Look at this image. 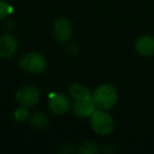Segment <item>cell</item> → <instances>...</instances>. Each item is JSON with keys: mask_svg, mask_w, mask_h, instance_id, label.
I'll use <instances>...</instances> for the list:
<instances>
[{"mask_svg": "<svg viewBox=\"0 0 154 154\" xmlns=\"http://www.w3.org/2000/svg\"><path fill=\"white\" fill-rule=\"evenodd\" d=\"M93 101L97 109L110 110L116 105L118 99L117 91L112 85L105 84L99 86L92 95Z\"/></svg>", "mask_w": 154, "mask_h": 154, "instance_id": "obj_1", "label": "cell"}, {"mask_svg": "<svg viewBox=\"0 0 154 154\" xmlns=\"http://www.w3.org/2000/svg\"><path fill=\"white\" fill-rule=\"evenodd\" d=\"M92 129L99 135H108L114 130V120L105 110H95L90 116Z\"/></svg>", "mask_w": 154, "mask_h": 154, "instance_id": "obj_2", "label": "cell"}, {"mask_svg": "<svg viewBox=\"0 0 154 154\" xmlns=\"http://www.w3.org/2000/svg\"><path fill=\"white\" fill-rule=\"evenodd\" d=\"M20 66L22 70L32 74H38L45 70L47 60L43 56L38 53H26L21 56L19 60Z\"/></svg>", "mask_w": 154, "mask_h": 154, "instance_id": "obj_3", "label": "cell"}, {"mask_svg": "<svg viewBox=\"0 0 154 154\" xmlns=\"http://www.w3.org/2000/svg\"><path fill=\"white\" fill-rule=\"evenodd\" d=\"M40 92L36 87L26 86L16 92V99L23 107H33L39 101Z\"/></svg>", "mask_w": 154, "mask_h": 154, "instance_id": "obj_4", "label": "cell"}, {"mask_svg": "<svg viewBox=\"0 0 154 154\" xmlns=\"http://www.w3.org/2000/svg\"><path fill=\"white\" fill-rule=\"evenodd\" d=\"M95 110H96V106L93 101L92 96L76 99L74 105H73V112L77 117L80 118L89 117L94 113Z\"/></svg>", "mask_w": 154, "mask_h": 154, "instance_id": "obj_5", "label": "cell"}, {"mask_svg": "<svg viewBox=\"0 0 154 154\" xmlns=\"http://www.w3.org/2000/svg\"><path fill=\"white\" fill-rule=\"evenodd\" d=\"M55 39L59 42H66L72 35V26L66 18H58L53 26Z\"/></svg>", "mask_w": 154, "mask_h": 154, "instance_id": "obj_6", "label": "cell"}, {"mask_svg": "<svg viewBox=\"0 0 154 154\" xmlns=\"http://www.w3.org/2000/svg\"><path fill=\"white\" fill-rule=\"evenodd\" d=\"M49 108L52 113L56 115L66 114L70 109V100L63 94H54L50 98Z\"/></svg>", "mask_w": 154, "mask_h": 154, "instance_id": "obj_7", "label": "cell"}, {"mask_svg": "<svg viewBox=\"0 0 154 154\" xmlns=\"http://www.w3.org/2000/svg\"><path fill=\"white\" fill-rule=\"evenodd\" d=\"M18 41L12 35H3L0 37V58H9L16 53Z\"/></svg>", "mask_w": 154, "mask_h": 154, "instance_id": "obj_8", "label": "cell"}, {"mask_svg": "<svg viewBox=\"0 0 154 154\" xmlns=\"http://www.w3.org/2000/svg\"><path fill=\"white\" fill-rule=\"evenodd\" d=\"M135 50L139 55L145 57L154 55V37L150 35H143L139 37L135 42Z\"/></svg>", "mask_w": 154, "mask_h": 154, "instance_id": "obj_9", "label": "cell"}, {"mask_svg": "<svg viewBox=\"0 0 154 154\" xmlns=\"http://www.w3.org/2000/svg\"><path fill=\"white\" fill-rule=\"evenodd\" d=\"M69 93H70L71 97L76 100V99H82V98H86V97H90L91 93L87 87L82 86L79 84H73L70 86L69 88Z\"/></svg>", "mask_w": 154, "mask_h": 154, "instance_id": "obj_10", "label": "cell"}, {"mask_svg": "<svg viewBox=\"0 0 154 154\" xmlns=\"http://www.w3.org/2000/svg\"><path fill=\"white\" fill-rule=\"evenodd\" d=\"M31 125L37 130H43L48 127L49 125V119H48L47 115L43 113H35L34 115L31 117Z\"/></svg>", "mask_w": 154, "mask_h": 154, "instance_id": "obj_11", "label": "cell"}, {"mask_svg": "<svg viewBox=\"0 0 154 154\" xmlns=\"http://www.w3.org/2000/svg\"><path fill=\"white\" fill-rule=\"evenodd\" d=\"M99 151L100 149L98 148V146L92 141H87V143H82L78 150L80 154H97L99 153Z\"/></svg>", "mask_w": 154, "mask_h": 154, "instance_id": "obj_12", "label": "cell"}, {"mask_svg": "<svg viewBox=\"0 0 154 154\" xmlns=\"http://www.w3.org/2000/svg\"><path fill=\"white\" fill-rule=\"evenodd\" d=\"M29 117V110H28V107H23L21 106L20 108L15 110L14 112V118L15 120H17L18 122H23L28 119Z\"/></svg>", "mask_w": 154, "mask_h": 154, "instance_id": "obj_13", "label": "cell"}, {"mask_svg": "<svg viewBox=\"0 0 154 154\" xmlns=\"http://www.w3.org/2000/svg\"><path fill=\"white\" fill-rule=\"evenodd\" d=\"M10 13V7L7 1L0 0V20L5 19Z\"/></svg>", "mask_w": 154, "mask_h": 154, "instance_id": "obj_14", "label": "cell"}, {"mask_svg": "<svg viewBox=\"0 0 154 154\" xmlns=\"http://www.w3.org/2000/svg\"><path fill=\"white\" fill-rule=\"evenodd\" d=\"M66 52H68V53L70 54V55H72V56L77 55V53H78V47H77L75 43H72V45H70L68 47Z\"/></svg>", "mask_w": 154, "mask_h": 154, "instance_id": "obj_15", "label": "cell"}]
</instances>
